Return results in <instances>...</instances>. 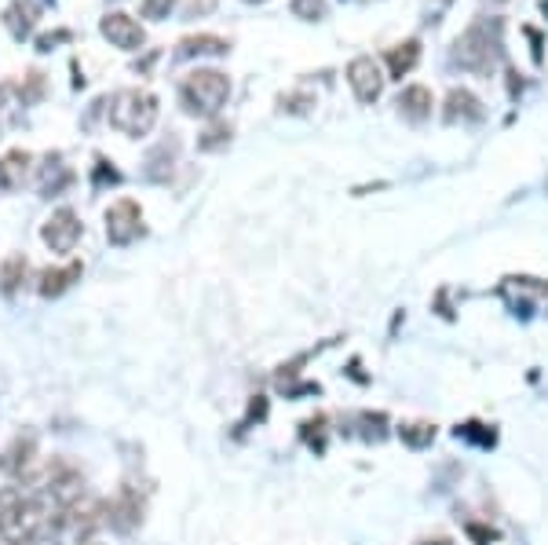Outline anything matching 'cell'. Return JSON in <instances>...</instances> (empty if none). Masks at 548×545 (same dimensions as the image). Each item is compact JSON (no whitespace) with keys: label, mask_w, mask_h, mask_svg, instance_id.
<instances>
[{"label":"cell","mask_w":548,"mask_h":545,"mask_svg":"<svg viewBox=\"0 0 548 545\" xmlns=\"http://www.w3.org/2000/svg\"><path fill=\"white\" fill-rule=\"evenodd\" d=\"M59 527H66V513L52 498L22 487H0V538L11 545H30L55 538Z\"/></svg>","instance_id":"6da1fadb"},{"label":"cell","mask_w":548,"mask_h":545,"mask_svg":"<svg viewBox=\"0 0 548 545\" xmlns=\"http://www.w3.org/2000/svg\"><path fill=\"white\" fill-rule=\"evenodd\" d=\"M172 8H176V0H143V4H139L143 19H169Z\"/></svg>","instance_id":"4316f807"},{"label":"cell","mask_w":548,"mask_h":545,"mask_svg":"<svg viewBox=\"0 0 548 545\" xmlns=\"http://www.w3.org/2000/svg\"><path fill=\"white\" fill-rule=\"evenodd\" d=\"M106 183H121V172L110 169V161L106 158H95V176H92V187L99 191V187H106Z\"/></svg>","instance_id":"484cf974"},{"label":"cell","mask_w":548,"mask_h":545,"mask_svg":"<svg viewBox=\"0 0 548 545\" xmlns=\"http://www.w3.org/2000/svg\"><path fill=\"white\" fill-rule=\"evenodd\" d=\"M77 545H99V542H92V538H85V542H77Z\"/></svg>","instance_id":"1f68e13d"},{"label":"cell","mask_w":548,"mask_h":545,"mask_svg":"<svg viewBox=\"0 0 548 545\" xmlns=\"http://www.w3.org/2000/svg\"><path fill=\"white\" fill-rule=\"evenodd\" d=\"M33 465H37V439L33 436L15 439L8 447V454H4V461H0V469L11 472V476H26Z\"/></svg>","instance_id":"8fae6325"},{"label":"cell","mask_w":548,"mask_h":545,"mask_svg":"<svg viewBox=\"0 0 548 545\" xmlns=\"http://www.w3.org/2000/svg\"><path fill=\"white\" fill-rule=\"evenodd\" d=\"M395 107H399L402 118H410V121H424L428 114H432V92L424 85H410V88H402L399 99H395Z\"/></svg>","instance_id":"9a60e30c"},{"label":"cell","mask_w":548,"mask_h":545,"mask_svg":"<svg viewBox=\"0 0 548 545\" xmlns=\"http://www.w3.org/2000/svg\"><path fill=\"white\" fill-rule=\"evenodd\" d=\"M99 33H103L114 48H125V52H136V48H143V41H147L143 26H139L132 15H125V11H110V15H103Z\"/></svg>","instance_id":"9c48e42d"},{"label":"cell","mask_w":548,"mask_h":545,"mask_svg":"<svg viewBox=\"0 0 548 545\" xmlns=\"http://www.w3.org/2000/svg\"><path fill=\"white\" fill-rule=\"evenodd\" d=\"M490 4H505V0H490Z\"/></svg>","instance_id":"836d02e7"},{"label":"cell","mask_w":548,"mask_h":545,"mask_svg":"<svg viewBox=\"0 0 548 545\" xmlns=\"http://www.w3.org/2000/svg\"><path fill=\"white\" fill-rule=\"evenodd\" d=\"M348 85L359 103H377L380 92H384V74L369 55H359V59L348 63Z\"/></svg>","instance_id":"ba28073f"},{"label":"cell","mask_w":548,"mask_h":545,"mask_svg":"<svg viewBox=\"0 0 548 545\" xmlns=\"http://www.w3.org/2000/svg\"><path fill=\"white\" fill-rule=\"evenodd\" d=\"M231 44L223 37H212V33H198V37H183L180 41V55L190 59V55H227Z\"/></svg>","instance_id":"ac0fdd59"},{"label":"cell","mask_w":548,"mask_h":545,"mask_svg":"<svg viewBox=\"0 0 548 545\" xmlns=\"http://www.w3.org/2000/svg\"><path fill=\"white\" fill-rule=\"evenodd\" d=\"M103 513H106V524L114 527V531H121V535H128V531H136L139 520H143V498H139L132 487H121V491L103 505Z\"/></svg>","instance_id":"52a82bcc"},{"label":"cell","mask_w":548,"mask_h":545,"mask_svg":"<svg viewBox=\"0 0 548 545\" xmlns=\"http://www.w3.org/2000/svg\"><path fill=\"white\" fill-rule=\"evenodd\" d=\"M417 59H421V41H402L395 44L388 52V66H391V77H399L402 74H410L413 66H417Z\"/></svg>","instance_id":"e0dca14e"},{"label":"cell","mask_w":548,"mask_h":545,"mask_svg":"<svg viewBox=\"0 0 548 545\" xmlns=\"http://www.w3.org/2000/svg\"><path fill=\"white\" fill-rule=\"evenodd\" d=\"M227 96H231V81L220 70H194L180 85V99L187 114H201V118H216Z\"/></svg>","instance_id":"277c9868"},{"label":"cell","mask_w":548,"mask_h":545,"mask_svg":"<svg viewBox=\"0 0 548 545\" xmlns=\"http://www.w3.org/2000/svg\"><path fill=\"white\" fill-rule=\"evenodd\" d=\"M464 531H468V538H472L475 545H490L497 538V531L494 527H483V524H468L464 527Z\"/></svg>","instance_id":"83f0119b"},{"label":"cell","mask_w":548,"mask_h":545,"mask_svg":"<svg viewBox=\"0 0 548 545\" xmlns=\"http://www.w3.org/2000/svg\"><path fill=\"white\" fill-rule=\"evenodd\" d=\"M4 96H8V85H0V103H4Z\"/></svg>","instance_id":"4dcf8cb0"},{"label":"cell","mask_w":548,"mask_h":545,"mask_svg":"<svg viewBox=\"0 0 548 545\" xmlns=\"http://www.w3.org/2000/svg\"><path fill=\"white\" fill-rule=\"evenodd\" d=\"M501 59V19H475L454 41V63L472 74H490Z\"/></svg>","instance_id":"7a4b0ae2"},{"label":"cell","mask_w":548,"mask_h":545,"mask_svg":"<svg viewBox=\"0 0 548 545\" xmlns=\"http://www.w3.org/2000/svg\"><path fill=\"white\" fill-rule=\"evenodd\" d=\"M81 271H85V268H81L77 260H74V264H66V268H55V271L48 268L41 275V282H37V293H41V297H63V293L74 286V282H81Z\"/></svg>","instance_id":"5bb4252c"},{"label":"cell","mask_w":548,"mask_h":545,"mask_svg":"<svg viewBox=\"0 0 548 545\" xmlns=\"http://www.w3.org/2000/svg\"><path fill=\"white\" fill-rule=\"evenodd\" d=\"M359 425H362V439L380 443V439L388 436V432H384V428H388V417L384 414H359Z\"/></svg>","instance_id":"603a6c76"},{"label":"cell","mask_w":548,"mask_h":545,"mask_svg":"<svg viewBox=\"0 0 548 545\" xmlns=\"http://www.w3.org/2000/svg\"><path fill=\"white\" fill-rule=\"evenodd\" d=\"M81 235H85V227H81V216H77L74 209H59V213H52V220L41 227L44 246L52 249V253H74Z\"/></svg>","instance_id":"8992f818"},{"label":"cell","mask_w":548,"mask_h":545,"mask_svg":"<svg viewBox=\"0 0 548 545\" xmlns=\"http://www.w3.org/2000/svg\"><path fill=\"white\" fill-rule=\"evenodd\" d=\"M0 545H11V542H8V538H0Z\"/></svg>","instance_id":"d6a6232c"},{"label":"cell","mask_w":548,"mask_h":545,"mask_svg":"<svg viewBox=\"0 0 548 545\" xmlns=\"http://www.w3.org/2000/svg\"><path fill=\"white\" fill-rule=\"evenodd\" d=\"M74 33L70 30H55V33H44V37H37V52H52L59 41H70Z\"/></svg>","instance_id":"f1b7e54d"},{"label":"cell","mask_w":548,"mask_h":545,"mask_svg":"<svg viewBox=\"0 0 548 545\" xmlns=\"http://www.w3.org/2000/svg\"><path fill=\"white\" fill-rule=\"evenodd\" d=\"M443 118L450 121V125H457V121H479L483 118V103H479L468 88H454V92L446 96Z\"/></svg>","instance_id":"7c38bea8"},{"label":"cell","mask_w":548,"mask_h":545,"mask_svg":"<svg viewBox=\"0 0 548 545\" xmlns=\"http://www.w3.org/2000/svg\"><path fill=\"white\" fill-rule=\"evenodd\" d=\"M143 235V209L136 198H121L106 209V238L110 246H132Z\"/></svg>","instance_id":"5b68a950"},{"label":"cell","mask_w":548,"mask_h":545,"mask_svg":"<svg viewBox=\"0 0 548 545\" xmlns=\"http://www.w3.org/2000/svg\"><path fill=\"white\" fill-rule=\"evenodd\" d=\"M454 436L457 439H472V443H479V447H494V443H497V432H494V428L479 425V421H464V425H457Z\"/></svg>","instance_id":"7402d4cb"},{"label":"cell","mask_w":548,"mask_h":545,"mask_svg":"<svg viewBox=\"0 0 548 545\" xmlns=\"http://www.w3.org/2000/svg\"><path fill=\"white\" fill-rule=\"evenodd\" d=\"M293 15L304 22L326 19V0H293Z\"/></svg>","instance_id":"cb8c5ba5"},{"label":"cell","mask_w":548,"mask_h":545,"mask_svg":"<svg viewBox=\"0 0 548 545\" xmlns=\"http://www.w3.org/2000/svg\"><path fill=\"white\" fill-rule=\"evenodd\" d=\"M37 19H41V8L33 0H11L8 8H4V26H8V33L15 41H26L33 33V26H37Z\"/></svg>","instance_id":"30bf717a"},{"label":"cell","mask_w":548,"mask_h":545,"mask_svg":"<svg viewBox=\"0 0 548 545\" xmlns=\"http://www.w3.org/2000/svg\"><path fill=\"white\" fill-rule=\"evenodd\" d=\"M231 125L227 121H212L209 129L201 132V139H198V150H220V147H227L231 143Z\"/></svg>","instance_id":"44dd1931"},{"label":"cell","mask_w":548,"mask_h":545,"mask_svg":"<svg viewBox=\"0 0 548 545\" xmlns=\"http://www.w3.org/2000/svg\"><path fill=\"white\" fill-rule=\"evenodd\" d=\"M158 121V99L147 88H125L110 99V125L125 136H147Z\"/></svg>","instance_id":"3957f363"},{"label":"cell","mask_w":548,"mask_h":545,"mask_svg":"<svg viewBox=\"0 0 548 545\" xmlns=\"http://www.w3.org/2000/svg\"><path fill=\"white\" fill-rule=\"evenodd\" d=\"M253 4H256V0H253Z\"/></svg>","instance_id":"e575fe53"},{"label":"cell","mask_w":548,"mask_h":545,"mask_svg":"<svg viewBox=\"0 0 548 545\" xmlns=\"http://www.w3.org/2000/svg\"><path fill=\"white\" fill-rule=\"evenodd\" d=\"M41 96H44V74H41V70H30V77H26V88L19 85V99H22V103H37Z\"/></svg>","instance_id":"d4e9b609"},{"label":"cell","mask_w":548,"mask_h":545,"mask_svg":"<svg viewBox=\"0 0 548 545\" xmlns=\"http://www.w3.org/2000/svg\"><path fill=\"white\" fill-rule=\"evenodd\" d=\"M399 439L410 450L432 447V443H435V425H432V421H406V425H399Z\"/></svg>","instance_id":"d6986e66"},{"label":"cell","mask_w":548,"mask_h":545,"mask_svg":"<svg viewBox=\"0 0 548 545\" xmlns=\"http://www.w3.org/2000/svg\"><path fill=\"white\" fill-rule=\"evenodd\" d=\"M30 150H8L4 158H0V187L4 191H19L22 180H26V172H30Z\"/></svg>","instance_id":"2e32d148"},{"label":"cell","mask_w":548,"mask_h":545,"mask_svg":"<svg viewBox=\"0 0 548 545\" xmlns=\"http://www.w3.org/2000/svg\"><path fill=\"white\" fill-rule=\"evenodd\" d=\"M424 545H450L446 538H435V542H424Z\"/></svg>","instance_id":"f546056e"},{"label":"cell","mask_w":548,"mask_h":545,"mask_svg":"<svg viewBox=\"0 0 548 545\" xmlns=\"http://www.w3.org/2000/svg\"><path fill=\"white\" fill-rule=\"evenodd\" d=\"M70 183H74V172L66 169L59 154H48V158H44V165H41V194H44V198L63 194Z\"/></svg>","instance_id":"4fadbf2b"},{"label":"cell","mask_w":548,"mask_h":545,"mask_svg":"<svg viewBox=\"0 0 548 545\" xmlns=\"http://www.w3.org/2000/svg\"><path fill=\"white\" fill-rule=\"evenodd\" d=\"M22 278H26V257H8L4 260V268H0V289L15 297L22 286Z\"/></svg>","instance_id":"ffe728a7"}]
</instances>
